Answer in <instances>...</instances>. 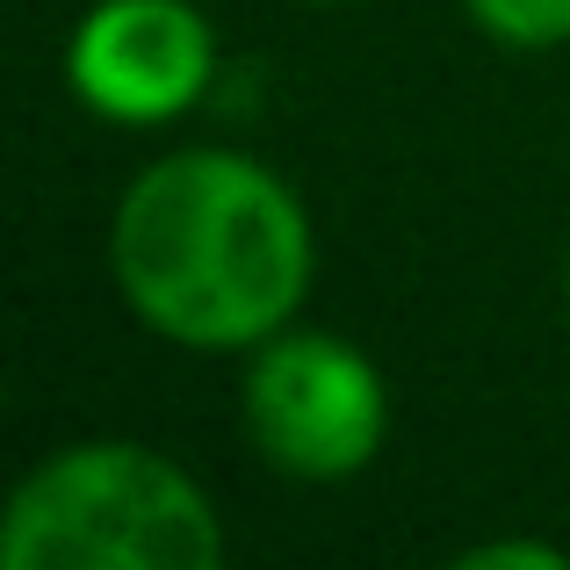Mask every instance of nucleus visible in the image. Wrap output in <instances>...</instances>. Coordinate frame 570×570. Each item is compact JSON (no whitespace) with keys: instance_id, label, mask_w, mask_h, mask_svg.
Segmentation results:
<instances>
[{"instance_id":"nucleus-1","label":"nucleus","mask_w":570,"mask_h":570,"mask_svg":"<svg viewBox=\"0 0 570 570\" xmlns=\"http://www.w3.org/2000/svg\"><path fill=\"white\" fill-rule=\"evenodd\" d=\"M318 275L304 195L267 159L181 145L130 174L109 217V282L153 340L181 354H253L296 325Z\"/></svg>"},{"instance_id":"nucleus-5","label":"nucleus","mask_w":570,"mask_h":570,"mask_svg":"<svg viewBox=\"0 0 570 570\" xmlns=\"http://www.w3.org/2000/svg\"><path fill=\"white\" fill-rule=\"evenodd\" d=\"M476 37L505 43V51H557L570 43V0H462Z\"/></svg>"},{"instance_id":"nucleus-7","label":"nucleus","mask_w":570,"mask_h":570,"mask_svg":"<svg viewBox=\"0 0 570 570\" xmlns=\"http://www.w3.org/2000/svg\"><path fill=\"white\" fill-rule=\"evenodd\" d=\"M563 311H570V261H563Z\"/></svg>"},{"instance_id":"nucleus-2","label":"nucleus","mask_w":570,"mask_h":570,"mask_svg":"<svg viewBox=\"0 0 570 570\" xmlns=\"http://www.w3.org/2000/svg\"><path fill=\"white\" fill-rule=\"evenodd\" d=\"M224 520L188 462L87 433L22 470L0 505V570H217Z\"/></svg>"},{"instance_id":"nucleus-3","label":"nucleus","mask_w":570,"mask_h":570,"mask_svg":"<svg viewBox=\"0 0 570 570\" xmlns=\"http://www.w3.org/2000/svg\"><path fill=\"white\" fill-rule=\"evenodd\" d=\"M238 426L253 455L289 484H347L390 441V383L354 340L282 325L246 354Z\"/></svg>"},{"instance_id":"nucleus-6","label":"nucleus","mask_w":570,"mask_h":570,"mask_svg":"<svg viewBox=\"0 0 570 570\" xmlns=\"http://www.w3.org/2000/svg\"><path fill=\"white\" fill-rule=\"evenodd\" d=\"M462 570H563L570 549L563 542H542V534H499V542H476L455 557Z\"/></svg>"},{"instance_id":"nucleus-4","label":"nucleus","mask_w":570,"mask_h":570,"mask_svg":"<svg viewBox=\"0 0 570 570\" xmlns=\"http://www.w3.org/2000/svg\"><path fill=\"white\" fill-rule=\"evenodd\" d=\"M66 87L95 124L167 130L217 87V29L195 0H95L66 37Z\"/></svg>"}]
</instances>
